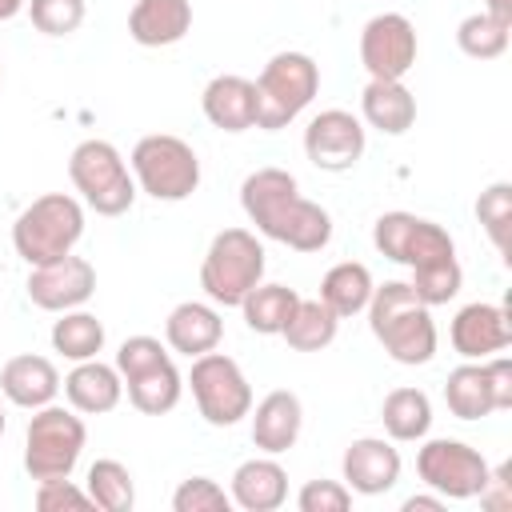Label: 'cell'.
<instances>
[{"label": "cell", "mask_w": 512, "mask_h": 512, "mask_svg": "<svg viewBox=\"0 0 512 512\" xmlns=\"http://www.w3.org/2000/svg\"><path fill=\"white\" fill-rule=\"evenodd\" d=\"M372 244L380 256L404 264V268H416V264H428V260H440V256H456V240L448 236V228H440L436 220H424L416 212H384L376 224H372Z\"/></svg>", "instance_id": "8fae6325"}, {"label": "cell", "mask_w": 512, "mask_h": 512, "mask_svg": "<svg viewBox=\"0 0 512 512\" xmlns=\"http://www.w3.org/2000/svg\"><path fill=\"white\" fill-rule=\"evenodd\" d=\"M28 16L44 36H72L84 24V0H28Z\"/></svg>", "instance_id": "d590c367"}, {"label": "cell", "mask_w": 512, "mask_h": 512, "mask_svg": "<svg viewBox=\"0 0 512 512\" xmlns=\"http://www.w3.org/2000/svg\"><path fill=\"white\" fill-rule=\"evenodd\" d=\"M248 416H252V444H256L264 456H280V452H288V448L300 440L304 404H300V396L288 392V388L268 392Z\"/></svg>", "instance_id": "e0dca14e"}, {"label": "cell", "mask_w": 512, "mask_h": 512, "mask_svg": "<svg viewBox=\"0 0 512 512\" xmlns=\"http://www.w3.org/2000/svg\"><path fill=\"white\" fill-rule=\"evenodd\" d=\"M28 300L44 312H72L84 308L96 292V268L84 256H60L52 264H36L28 272Z\"/></svg>", "instance_id": "5bb4252c"}, {"label": "cell", "mask_w": 512, "mask_h": 512, "mask_svg": "<svg viewBox=\"0 0 512 512\" xmlns=\"http://www.w3.org/2000/svg\"><path fill=\"white\" fill-rule=\"evenodd\" d=\"M52 348L64 360H92L104 348V324L84 308L60 312V320L52 324Z\"/></svg>", "instance_id": "1f68e13d"}, {"label": "cell", "mask_w": 512, "mask_h": 512, "mask_svg": "<svg viewBox=\"0 0 512 512\" xmlns=\"http://www.w3.org/2000/svg\"><path fill=\"white\" fill-rule=\"evenodd\" d=\"M480 496V508L488 512H508L512 508V480H508V468H492L484 488L476 492Z\"/></svg>", "instance_id": "b9f144b4"}, {"label": "cell", "mask_w": 512, "mask_h": 512, "mask_svg": "<svg viewBox=\"0 0 512 512\" xmlns=\"http://www.w3.org/2000/svg\"><path fill=\"white\" fill-rule=\"evenodd\" d=\"M0 392L8 396V404L36 412V408H44V404L56 400L60 372H56V364L48 356L20 352V356L4 360V368H0Z\"/></svg>", "instance_id": "d6986e66"}, {"label": "cell", "mask_w": 512, "mask_h": 512, "mask_svg": "<svg viewBox=\"0 0 512 512\" xmlns=\"http://www.w3.org/2000/svg\"><path fill=\"white\" fill-rule=\"evenodd\" d=\"M184 384L192 388V400L212 428H232L252 412V384L244 368L216 348L192 360V372Z\"/></svg>", "instance_id": "9c48e42d"}, {"label": "cell", "mask_w": 512, "mask_h": 512, "mask_svg": "<svg viewBox=\"0 0 512 512\" xmlns=\"http://www.w3.org/2000/svg\"><path fill=\"white\" fill-rule=\"evenodd\" d=\"M484 372H488V388H492L496 412H508L512 408V360L508 356H488Z\"/></svg>", "instance_id": "60d3db41"}, {"label": "cell", "mask_w": 512, "mask_h": 512, "mask_svg": "<svg viewBox=\"0 0 512 512\" xmlns=\"http://www.w3.org/2000/svg\"><path fill=\"white\" fill-rule=\"evenodd\" d=\"M68 180L80 192V200L96 212V216H124L136 200V180L132 168L124 164L120 148L108 140H80L68 156Z\"/></svg>", "instance_id": "52a82bcc"}, {"label": "cell", "mask_w": 512, "mask_h": 512, "mask_svg": "<svg viewBox=\"0 0 512 512\" xmlns=\"http://www.w3.org/2000/svg\"><path fill=\"white\" fill-rule=\"evenodd\" d=\"M484 12L504 20V24H512V0H484Z\"/></svg>", "instance_id": "ee69618b"}, {"label": "cell", "mask_w": 512, "mask_h": 512, "mask_svg": "<svg viewBox=\"0 0 512 512\" xmlns=\"http://www.w3.org/2000/svg\"><path fill=\"white\" fill-rule=\"evenodd\" d=\"M132 180L140 192H148L152 200H188L200 188V156L188 140L172 136V132H152L140 136L132 156H128Z\"/></svg>", "instance_id": "ba28073f"}, {"label": "cell", "mask_w": 512, "mask_h": 512, "mask_svg": "<svg viewBox=\"0 0 512 512\" xmlns=\"http://www.w3.org/2000/svg\"><path fill=\"white\" fill-rule=\"evenodd\" d=\"M36 508L40 512H60V508H92L88 492L72 484V476L64 480H40L36 484Z\"/></svg>", "instance_id": "ab89813d"}, {"label": "cell", "mask_w": 512, "mask_h": 512, "mask_svg": "<svg viewBox=\"0 0 512 512\" xmlns=\"http://www.w3.org/2000/svg\"><path fill=\"white\" fill-rule=\"evenodd\" d=\"M84 236V208L68 192H44L36 196L12 224V248L16 256L36 268L68 256Z\"/></svg>", "instance_id": "3957f363"}, {"label": "cell", "mask_w": 512, "mask_h": 512, "mask_svg": "<svg viewBox=\"0 0 512 512\" xmlns=\"http://www.w3.org/2000/svg\"><path fill=\"white\" fill-rule=\"evenodd\" d=\"M476 220L488 232V240L496 244V252L508 256V232H512V184L508 180H496V184H488L480 192Z\"/></svg>", "instance_id": "e575fe53"}, {"label": "cell", "mask_w": 512, "mask_h": 512, "mask_svg": "<svg viewBox=\"0 0 512 512\" xmlns=\"http://www.w3.org/2000/svg\"><path fill=\"white\" fill-rule=\"evenodd\" d=\"M364 124L344 108H324L304 128V156L320 172H348L364 156Z\"/></svg>", "instance_id": "4fadbf2b"}, {"label": "cell", "mask_w": 512, "mask_h": 512, "mask_svg": "<svg viewBox=\"0 0 512 512\" xmlns=\"http://www.w3.org/2000/svg\"><path fill=\"white\" fill-rule=\"evenodd\" d=\"M448 340L464 360H488L512 344V316L504 304H488V300L464 304L452 316Z\"/></svg>", "instance_id": "9a60e30c"}, {"label": "cell", "mask_w": 512, "mask_h": 512, "mask_svg": "<svg viewBox=\"0 0 512 512\" xmlns=\"http://www.w3.org/2000/svg\"><path fill=\"white\" fill-rule=\"evenodd\" d=\"M264 280V244L248 228H224L212 236L200 260V288L212 304L240 308V300Z\"/></svg>", "instance_id": "5b68a950"}, {"label": "cell", "mask_w": 512, "mask_h": 512, "mask_svg": "<svg viewBox=\"0 0 512 512\" xmlns=\"http://www.w3.org/2000/svg\"><path fill=\"white\" fill-rule=\"evenodd\" d=\"M228 496L244 512H276L288 500V472L272 456H252L232 472Z\"/></svg>", "instance_id": "603a6c76"}, {"label": "cell", "mask_w": 512, "mask_h": 512, "mask_svg": "<svg viewBox=\"0 0 512 512\" xmlns=\"http://www.w3.org/2000/svg\"><path fill=\"white\" fill-rule=\"evenodd\" d=\"M172 508L176 512H228L232 508V496L212 476H188L172 492Z\"/></svg>", "instance_id": "8d00e7d4"}, {"label": "cell", "mask_w": 512, "mask_h": 512, "mask_svg": "<svg viewBox=\"0 0 512 512\" xmlns=\"http://www.w3.org/2000/svg\"><path fill=\"white\" fill-rule=\"evenodd\" d=\"M444 508V496H408L404 500V512H440Z\"/></svg>", "instance_id": "7bdbcfd3"}, {"label": "cell", "mask_w": 512, "mask_h": 512, "mask_svg": "<svg viewBox=\"0 0 512 512\" xmlns=\"http://www.w3.org/2000/svg\"><path fill=\"white\" fill-rule=\"evenodd\" d=\"M4 428H8V420H4V408H0V436H4Z\"/></svg>", "instance_id": "bcb514c9"}, {"label": "cell", "mask_w": 512, "mask_h": 512, "mask_svg": "<svg viewBox=\"0 0 512 512\" xmlns=\"http://www.w3.org/2000/svg\"><path fill=\"white\" fill-rule=\"evenodd\" d=\"M252 84H256V128L280 132L316 100L320 64L308 52H276Z\"/></svg>", "instance_id": "277c9868"}, {"label": "cell", "mask_w": 512, "mask_h": 512, "mask_svg": "<svg viewBox=\"0 0 512 512\" xmlns=\"http://www.w3.org/2000/svg\"><path fill=\"white\" fill-rule=\"evenodd\" d=\"M508 28L512 24H504V20H496V16H488L480 8V12H472V16H464L456 24V44L472 60H496L508 48Z\"/></svg>", "instance_id": "d6a6232c"}, {"label": "cell", "mask_w": 512, "mask_h": 512, "mask_svg": "<svg viewBox=\"0 0 512 512\" xmlns=\"http://www.w3.org/2000/svg\"><path fill=\"white\" fill-rule=\"evenodd\" d=\"M28 8V0H0V20H12V16H20Z\"/></svg>", "instance_id": "f6af8a7d"}, {"label": "cell", "mask_w": 512, "mask_h": 512, "mask_svg": "<svg viewBox=\"0 0 512 512\" xmlns=\"http://www.w3.org/2000/svg\"><path fill=\"white\" fill-rule=\"evenodd\" d=\"M360 64L372 80H404L416 64V28L404 12H380L360 28Z\"/></svg>", "instance_id": "7c38bea8"}, {"label": "cell", "mask_w": 512, "mask_h": 512, "mask_svg": "<svg viewBox=\"0 0 512 512\" xmlns=\"http://www.w3.org/2000/svg\"><path fill=\"white\" fill-rule=\"evenodd\" d=\"M380 420L388 440H400V444L424 440L432 428V400L420 388H392L380 404Z\"/></svg>", "instance_id": "4316f807"}, {"label": "cell", "mask_w": 512, "mask_h": 512, "mask_svg": "<svg viewBox=\"0 0 512 512\" xmlns=\"http://www.w3.org/2000/svg\"><path fill=\"white\" fill-rule=\"evenodd\" d=\"M220 336H224V320H220V312H216L212 304H204V300H184V304H176V308L168 312V320H164V340H168V348L180 352V356H188V360L212 352V348L220 344Z\"/></svg>", "instance_id": "44dd1931"}, {"label": "cell", "mask_w": 512, "mask_h": 512, "mask_svg": "<svg viewBox=\"0 0 512 512\" xmlns=\"http://www.w3.org/2000/svg\"><path fill=\"white\" fill-rule=\"evenodd\" d=\"M368 328L380 340V348L396 360V364H428L436 356V324H432V308L416 300L408 280H384L372 288L368 300Z\"/></svg>", "instance_id": "7a4b0ae2"}, {"label": "cell", "mask_w": 512, "mask_h": 512, "mask_svg": "<svg viewBox=\"0 0 512 512\" xmlns=\"http://www.w3.org/2000/svg\"><path fill=\"white\" fill-rule=\"evenodd\" d=\"M200 108H204L212 128L248 132V128H256V84L248 76H236V72L212 76L200 92Z\"/></svg>", "instance_id": "ac0fdd59"}, {"label": "cell", "mask_w": 512, "mask_h": 512, "mask_svg": "<svg viewBox=\"0 0 512 512\" xmlns=\"http://www.w3.org/2000/svg\"><path fill=\"white\" fill-rule=\"evenodd\" d=\"M408 284H412V292H416L420 304L436 308V304H448V300L460 292V284H464V268H460L456 256H440V260L416 264Z\"/></svg>", "instance_id": "836d02e7"}, {"label": "cell", "mask_w": 512, "mask_h": 512, "mask_svg": "<svg viewBox=\"0 0 512 512\" xmlns=\"http://www.w3.org/2000/svg\"><path fill=\"white\" fill-rule=\"evenodd\" d=\"M192 28L188 0H136L128 12V36L140 48H168L180 44Z\"/></svg>", "instance_id": "7402d4cb"}, {"label": "cell", "mask_w": 512, "mask_h": 512, "mask_svg": "<svg viewBox=\"0 0 512 512\" xmlns=\"http://www.w3.org/2000/svg\"><path fill=\"white\" fill-rule=\"evenodd\" d=\"M84 444H88V428L76 416V408L44 404L28 416V428H24V472L36 484L64 480L76 472Z\"/></svg>", "instance_id": "8992f818"}, {"label": "cell", "mask_w": 512, "mask_h": 512, "mask_svg": "<svg viewBox=\"0 0 512 512\" xmlns=\"http://www.w3.org/2000/svg\"><path fill=\"white\" fill-rule=\"evenodd\" d=\"M240 208L260 236L280 240L296 252H320L332 240V216L316 200L300 196L288 168H256L240 184Z\"/></svg>", "instance_id": "6da1fadb"}, {"label": "cell", "mask_w": 512, "mask_h": 512, "mask_svg": "<svg viewBox=\"0 0 512 512\" xmlns=\"http://www.w3.org/2000/svg\"><path fill=\"white\" fill-rule=\"evenodd\" d=\"M296 300H300L296 288H288V284H264V280H260V284L240 300V312H244V324H248L252 332H260V336H280L284 324H288V316H292V308H296Z\"/></svg>", "instance_id": "f546056e"}, {"label": "cell", "mask_w": 512, "mask_h": 512, "mask_svg": "<svg viewBox=\"0 0 512 512\" xmlns=\"http://www.w3.org/2000/svg\"><path fill=\"white\" fill-rule=\"evenodd\" d=\"M340 472L356 496H384L400 480V452L384 436H360L344 448Z\"/></svg>", "instance_id": "2e32d148"}, {"label": "cell", "mask_w": 512, "mask_h": 512, "mask_svg": "<svg viewBox=\"0 0 512 512\" xmlns=\"http://www.w3.org/2000/svg\"><path fill=\"white\" fill-rule=\"evenodd\" d=\"M336 328H340V316L320 296L316 300H304L300 296L280 336L288 340L292 352H320V348H328L336 340Z\"/></svg>", "instance_id": "f1b7e54d"}, {"label": "cell", "mask_w": 512, "mask_h": 512, "mask_svg": "<svg viewBox=\"0 0 512 512\" xmlns=\"http://www.w3.org/2000/svg\"><path fill=\"white\" fill-rule=\"evenodd\" d=\"M300 512H348L352 508V488L344 480H308L296 496Z\"/></svg>", "instance_id": "f35d334b"}, {"label": "cell", "mask_w": 512, "mask_h": 512, "mask_svg": "<svg viewBox=\"0 0 512 512\" xmlns=\"http://www.w3.org/2000/svg\"><path fill=\"white\" fill-rule=\"evenodd\" d=\"M372 288H376V280H372L368 264H360V260H340V264H332V268L324 272V280H320V300L344 320V316H356V312L368 308Z\"/></svg>", "instance_id": "d4e9b609"}, {"label": "cell", "mask_w": 512, "mask_h": 512, "mask_svg": "<svg viewBox=\"0 0 512 512\" xmlns=\"http://www.w3.org/2000/svg\"><path fill=\"white\" fill-rule=\"evenodd\" d=\"M124 388H128V404H132L136 412H144V416H164V412H172V408L180 404V396H184V376L176 372L172 360H164V364H152V368L128 376Z\"/></svg>", "instance_id": "484cf974"}, {"label": "cell", "mask_w": 512, "mask_h": 512, "mask_svg": "<svg viewBox=\"0 0 512 512\" xmlns=\"http://www.w3.org/2000/svg\"><path fill=\"white\" fill-rule=\"evenodd\" d=\"M84 492H88L92 508H104V512H132V504H136L132 472L120 460H108V456L88 464Z\"/></svg>", "instance_id": "4dcf8cb0"}, {"label": "cell", "mask_w": 512, "mask_h": 512, "mask_svg": "<svg viewBox=\"0 0 512 512\" xmlns=\"http://www.w3.org/2000/svg\"><path fill=\"white\" fill-rule=\"evenodd\" d=\"M164 360H172V356L156 336H128L116 352V372H120V380H128V376H136L152 364H164Z\"/></svg>", "instance_id": "74e56055"}, {"label": "cell", "mask_w": 512, "mask_h": 512, "mask_svg": "<svg viewBox=\"0 0 512 512\" xmlns=\"http://www.w3.org/2000/svg\"><path fill=\"white\" fill-rule=\"evenodd\" d=\"M360 116L384 136H404L416 124V96L404 80H368L360 92Z\"/></svg>", "instance_id": "cb8c5ba5"}, {"label": "cell", "mask_w": 512, "mask_h": 512, "mask_svg": "<svg viewBox=\"0 0 512 512\" xmlns=\"http://www.w3.org/2000/svg\"><path fill=\"white\" fill-rule=\"evenodd\" d=\"M60 388H64L68 404H72L76 412H84V416H104V412H112V408L120 404V396H124V380H120L116 364H104L100 356L76 360V368L60 380Z\"/></svg>", "instance_id": "ffe728a7"}, {"label": "cell", "mask_w": 512, "mask_h": 512, "mask_svg": "<svg viewBox=\"0 0 512 512\" xmlns=\"http://www.w3.org/2000/svg\"><path fill=\"white\" fill-rule=\"evenodd\" d=\"M416 472H420V480H424L432 492H440L444 500H472V496L484 488V480H488L492 468H488V460H484L472 444L440 436V440H424V444H420V452H416Z\"/></svg>", "instance_id": "30bf717a"}, {"label": "cell", "mask_w": 512, "mask_h": 512, "mask_svg": "<svg viewBox=\"0 0 512 512\" xmlns=\"http://www.w3.org/2000/svg\"><path fill=\"white\" fill-rule=\"evenodd\" d=\"M444 404L456 420H484L496 412V400H492V388H488V372H484V360L480 364H460L448 372L444 380Z\"/></svg>", "instance_id": "83f0119b"}]
</instances>
